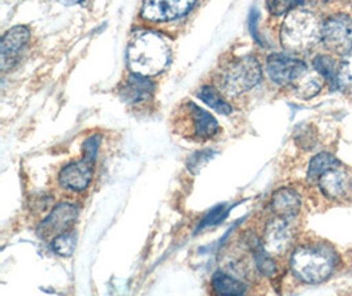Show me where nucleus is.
Instances as JSON below:
<instances>
[{"label":"nucleus","instance_id":"23","mask_svg":"<svg viewBox=\"0 0 352 296\" xmlns=\"http://www.w3.org/2000/svg\"><path fill=\"white\" fill-rule=\"evenodd\" d=\"M214 152L212 150H204V152H198L195 153L194 156L189 158V163H188V168L192 174H197L199 172L208 161L214 157Z\"/></svg>","mask_w":352,"mask_h":296},{"label":"nucleus","instance_id":"8","mask_svg":"<svg viewBox=\"0 0 352 296\" xmlns=\"http://www.w3.org/2000/svg\"><path fill=\"white\" fill-rule=\"evenodd\" d=\"M78 218V207L72 203H60L53 211L50 212L48 218H45L37 232L44 237H57L60 234L67 232L69 227Z\"/></svg>","mask_w":352,"mask_h":296},{"label":"nucleus","instance_id":"3","mask_svg":"<svg viewBox=\"0 0 352 296\" xmlns=\"http://www.w3.org/2000/svg\"><path fill=\"white\" fill-rule=\"evenodd\" d=\"M322 24L318 17L306 10L290 11L281 27L280 40L290 54L306 53L320 41Z\"/></svg>","mask_w":352,"mask_h":296},{"label":"nucleus","instance_id":"2","mask_svg":"<svg viewBox=\"0 0 352 296\" xmlns=\"http://www.w3.org/2000/svg\"><path fill=\"white\" fill-rule=\"evenodd\" d=\"M336 266V251L323 244L301 245L296 248L290 258L293 274L309 284L326 281L333 274Z\"/></svg>","mask_w":352,"mask_h":296},{"label":"nucleus","instance_id":"26","mask_svg":"<svg viewBox=\"0 0 352 296\" xmlns=\"http://www.w3.org/2000/svg\"><path fill=\"white\" fill-rule=\"evenodd\" d=\"M100 144V136H91L83 142V159L94 163L96 162L98 148Z\"/></svg>","mask_w":352,"mask_h":296},{"label":"nucleus","instance_id":"24","mask_svg":"<svg viewBox=\"0 0 352 296\" xmlns=\"http://www.w3.org/2000/svg\"><path fill=\"white\" fill-rule=\"evenodd\" d=\"M302 5V1H268L267 8L273 15H283Z\"/></svg>","mask_w":352,"mask_h":296},{"label":"nucleus","instance_id":"18","mask_svg":"<svg viewBox=\"0 0 352 296\" xmlns=\"http://www.w3.org/2000/svg\"><path fill=\"white\" fill-rule=\"evenodd\" d=\"M197 96L204 103H206L208 107L215 109L221 115H230L232 112V106L224 99L223 95L221 94L219 90L215 89L214 86H210V84L202 86L198 90Z\"/></svg>","mask_w":352,"mask_h":296},{"label":"nucleus","instance_id":"13","mask_svg":"<svg viewBox=\"0 0 352 296\" xmlns=\"http://www.w3.org/2000/svg\"><path fill=\"white\" fill-rule=\"evenodd\" d=\"M155 93V83L140 74H129L119 89L120 98L127 104H140L149 100Z\"/></svg>","mask_w":352,"mask_h":296},{"label":"nucleus","instance_id":"10","mask_svg":"<svg viewBox=\"0 0 352 296\" xmlns=\"http://www.w3.org/2000/svg\"><path fill=\"white\" fill-rule=\"evenodd\" d=\"M194 5V1H145L142 7V16L153 23L169 21L186 15Z\"/></svg>","mask_w":352,"mask_h":296},{"label":"nucleus","instance_id":"21","mask_svg":"<svg viewBox=\"0 0 352 296\" xmlns=\"http://www.w3.org/2000/svg\"><path fill=\"white\" fill-rule=\"evenodd\" d=\"M336 89L342 90L343 93L352 94V49L342 57V61L339 63Z\"/></svg>","mask_w":352,"mask_h":296},{"label":"nucleus","instance_id":"4","mask_svg":"<svg viewBox=\"0 0 352 296\" xmlns=\"http://www.w3.org/2000/svg\"><path fill=\"white\" fill-rule=\"evenodd\" d=\"M261 78V65L256 57L247 54L226 63L218 76V83L224 94L239 96L254 89Z\"/></svg>","mask_w":352,"mask_h":296},{"label":"nucleus","instance_id":"15","mask_svg":"<svg viewBox=\"0 0 352 296\" xmlns=\"http://www.w3.org/2000/svg\"><path fill=\"white\" fill-rule=\"evenodd\" d=\"M271 207L277 218L289 220L298 214L301 208V199L293 190L281 188L273 194Z\"/></svg>","mask_w":352,"mask_h":296},{"label":"nucleus","instance_id":"19","mask_svg":"<svg viewBox=\"0 0 352 296\" xmlns=\"http://www.w3.org/2000/svg\"><path fill=\"white\" fill-rule=\"evenodd\" d=\"M336 166H340V162L330 153H320L310 161L307 170V181L314 183L318 182L320 177Z\"/></svg>","mask_w":352,"mask_h":296},{"label":"nucleus","instance_id":"9","mask_svg":"<svg viewBox=\"0 0 352 296\" xmlns=\"http://www.w3.org/2000/svg\"><path fill=\"white\" fill-rule=\"evenodd\" d=\"M31 38V31L25 25H16L6 32L0 41V65L6 71L16 61L19 53L25 47Z\"/></svg>","mask_w":352,"mask_h":296},{"label":"nucleus","instance_id":"12","mask_svg":"<svg viewBox=\"0 0 352 296\" xmlns=\"http://www.w3.org/2000/svg\"><path fill=\"white\" fill-rule=\"evenodd\" d=\"M93 165L86 159H80L65 166L58 177L61 186L76 192L85 191L93 179Z\"/></svg>","mask_w":352,"mask_h":296},{"label":"nucleus","instance_id":"6","mask_svg":"<svg viewBox=\"0 0 352 296\" xmlns=\"http://www.w3.org/2000/svg\"><path fill=\"white\" fill-rule=\"evenodd\" d=\"M268 77L276 84L296 89L310 73L307 65L290 53H272L265 63Z\"/></svg>","mask_w":352,"mask_h":296},{"label":"nucleus","instance_id":"5","mask_svg":"<svg viewBox=\"0 0 352 296\" xmlns=\"http://www.w3.org/2000/svg\"><path fill=\"white\" fill-rule=\"evenodd\" d=\"M176 128L182 135H188L198 140H210L219 132V124L215 117L192 102H188L179 107V115L176 117Z\"/></svg>","mask_w":352,"mask_h":296},{"label":"nucleus","instance_id":"16","mask_svg":"<svg viewBox=\"0 0 352 296\" xmlns=\"http://www.w3.org/2000/svg\"><path fill=\"white\" fill-rule=\"evenodd\" d=\"M212 288L219 296H241L245 291V287L241 281L224 274L222 271H217L212 275Z\"/></svg>","mask_w":352,"mask_h":296},{"label":"nucleus","instance_id":"7","mask_svg":"<svg viewBox=\"0 0 352 296\" xmlns=\"http://www.w3.org/2000/svg\"><path fill=\"white\" fill-rule=\"evenodd\" d=\"M320 43L330 53L346 56L352 49V17L343 12L330 16L320 32Z\"/></svg>","mask_w":352,"mask_h":296},{"label":"nucleus","instance_id":"22","mask_svg":"<svg viewBox=\"0 0 352 296\" xmlns=\"http://www.w3.org/2000/svg\"><path fill=\"white\" fill-rule=\"evenodd\" d=\"M77 245V236L73 232H65L52 240V249L61 257H70Z\"/></svg>","mask_w":352,"mask_h":296},{"label":"nucleus","instance_id":"20","mask_svg":"<svg viewBox=\"0 0 352 296\" xmlns=\"http://www.w3.org/2000/svg\"><path fill=\"white\" fill-rule=\"evenodd\" d=\"M251 248L254 251V258H255V262H256L257 269L260 270V273L264 275H268V277L274 275L277 271L276 264H274L271 254L264 249L263 242L255 240V241H252Z\"/></svg>","mask_w":352,"mask_h":296},{"label":"nucleus","instance_id":"1","mask_svg":"<svg viewBox=\"0 0 352 296\" xmlns=\"http://www.w3.org/2000/svg\"><path fill=\"white\" fill-rule=\"evenodd\" d=\"M170 60V47L155 32H139L127 49V61L135 74L153 77L165 70Z\"/></svg>","mask_w":352,"mask_h":296},{"label":"nucleus","instance_id":"17","mask_svg":"<svg viewBox=\"0 0 352 296\" xmlns=\"http://www.w3.org/2000/svg\"><path fill=\"white\" fill-rule=\"evenodd\" d=\"M313 67L317 74H320V78L324 79L331 86V89H336L339 63L331 54H318L313 60Z\"/></svg>","mask_w":352,"mask_h":296},{"label":"nucleus","instance_id":"14","mask_svg":"<svg viewBox=\"0 0 352 296\" xmlns=\"http://www.w3.org/2000/svg\"><path fill=\"white\" fill-rule=\"evenodd\" d=\"M317 183L327 199L338 201L350 192L351 178L340 166H336L324 172Z\"/></svg>","mask_w":352,"mask_h":296},{"label":"nucleus","instance_id":"11","mask_svg":"<svg viewBox=\"0 0 352 296\" xmlns=\"http://www.w3.org/2000/svg\"><path fill=\"white\" fill-rule=\"evenodd\" d=\"M293 240V234L289 227L288 220L276 218L268 223L264 238L263 247L270 254L281 255L289 249Z\"/></svg>","mask_w":352,"mask_h":296},{"label":"nucleus","instance_id":"25","mask_svg":"<svg viewBox=\"0 0 352 296\" xmlns=\"http://www.w3.org/2000/svg\"><path fill=\"white\" fill-rule=\"evenodd\" d=\"M227 215H228V208L224 204L218 205L214 209H211L208 212V216L204 218V221L201 224V228H205V227H208V225H215V224L221 223Z\"/></svg>","mask_w":352,"mask_h":296}]
</instances>
